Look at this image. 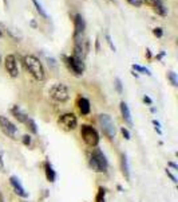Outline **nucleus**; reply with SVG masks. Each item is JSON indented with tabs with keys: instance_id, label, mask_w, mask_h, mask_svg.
<instances>
[{
	"instance_id": "obj_1",
	"label": "nucleus",
	"mask_w": 178,
	"mask_h": 202,
	"mask_svg": "<svg viewBox=\"0 0 178 202\" xmlns=\"http://www.w3.org/2000/svg\"><path fill=\"white\" fill-rule=\"evenodd\" d=\"M23 63L28 70V73L37 81H43L46 77L44 69H43L42 62L39 61V58H36L35 55H26L23 58Z\"/></svg>"
},
{
	"instance_id": "obj_2",
	"label": "nucleus",
	"mask_w": 178,
	"mask_h": 202,
	"mask_svg": "<svg viewBox=\"0 0 178 202\" xmlns=\"http://www.w3.org/2000/svg\"><path fill=\"white\" fill-rule=\"evenodd\" d=\"M90 167H91L92 171H95V173H105L108 167L106 155L103 154L101 150H98V148L92 152L91 158H90Z\"/></svg>"
},
{
	"instance_id": "obj_3",
	"label": "nucleus",
	"mask_w": 178,
	"mask_h": 202,
	"mask_svg": "<svg viewBox=\"0 0 178 202\" xmlns=\"http://www.w3.org/2000/svg\"><path fill=\"white\" fill-rule=\"evenodd\" d=\"M80 135H82V139L87 146H90V147H96V146H98L99 135H98V132H96V129L92 128L91 125L83 124V125L80 127Z\"/></svg>"
},
{
	"instance_id": "obj_4",
	"label": "nucleus",
	"mask_w": 178,
	"mask_h": 202,
	"mask_svg": "<svg viewBox=\"0 0 178 202\" xmlns=\"http://www.w3.org/2000/svg\"><path fill=\"white\" fill-rule=\"evenodd\" d=\"M48 94L56 102H64L70 98V93H68L67 86L63 85V84H55V85H52L48 91Z\"/></svg>"
},
{
	"instance_id": "obj_5",
	"label": "nucleus",
	"mask_w": 178,
	"mask_h": 202,
	"mask_svg": "<svg viewBox=\"0 0 178 202\" xmlns=\"http://www.w3.org/2000/svg\"><path fill=\"white\" fill-rule=\"evenodd\" d=\"M99 124H101V127H102L103 133H105L108 139L115 138L117 131H115V124H114V121H112L111 116H108V115H106V113L99 115Z\"/></svg>"
},
{
	"instance_id": "obj_6",
	"label": "nucleus",
	"mask_w": 178,
	"mask_h": 202,
	"mask_svg": "<svg viewBox=\"0 0 178 202\" xmlns=\"http://www.w3.org/2000/svg\"><path fill=\"white\" fill-rule=\"evenodd\" d=\"M58 123L59 125H62L67 131H73L78 125V119L74 113H64L60 115V117L58 119Z\"/></svg>"
},
{
	"instance_id": "obj_7",
	"label": "nucleus",
	"mask_w": 178,
	"mask_h": 202,
	"mask_svg": "<svg viewBox=\"0 0 178 202\" xmlns=\"http://www.w3.org/2000/svg\"><path fill=\"white\" fill-rule=\"evenodd\" d=\"M66 63H67V66L70 67L71 71H73L75 76H82L83 74V71H84L83 60H78V58H75L73 55V57L66 58Z\"/></svg>"
},
{
	"instance_id": "obj_8",
	"label": "nucleus",
	"mask_w": 178,
	"mask_h": 202,
	"mask_svg": "<svg viewBox=\"0 0 178 202\" xmlns=\"http://www.w3.org/2000/svg\"><path fill=\"white\" fill-rule=\"evenodd\" d=\"M0 128H2V131L7 136H9V138H12V139H16V132H18L16 127H15L5 116H0Z\"/></svg>"
},
{
	"instance_id": "obj_9",
	"label": "nucleus",
	"mask_w": 178,
	"mask_h": 202,
	"mask_svg": "<svg viewBox=\"0 0 178 202\" xmlns=\"http://www.w3.org/2000/svg\"><path fill=\"white\" fill-rule=\"evenodd\" d=\"M4 65H5V69L9 73L11 77H18L19 74V70H18V62H16V58L15 55L9 54L5 57V61H4Z\"/></svg>"
},
{
	"instance_id": "obj_10",
	"label": "nucleus",
	"mask_w": 178,
	"mask_h": 202,
	"mask_svg": "<svg viewBox=\"0 0 178 202\" xmlns=\"http://www.w3.org/2000/svg\"><path fill=\"white\" fill-rule=\"evenodd\" d=\"M145 3L147 5L153 8L155 12H157L158 15H162V16H165V15L167 14V10L166 7L163 5V3H162V0H145Z\"/></svg>"
},
{
	"instance_id": "obj_11",
	"label": "nucleus",
	"mask_w": 178,
	"mask_h": 202,
	"mask_svg": "<svg viewBox=\"0 0 178 202\" xmlns=\"http://www.w3.org/2000/svg\"><path fill=\"white\" fill-rule=\"evenodd\" d=\"M9 183H11V186L14 187L15 193H16L19 197H23V198H27L28 197V193L24 190V187L21 186L20 181H19L16 176H11V178H9Z\"/></svg>"
},
{
	"instance_id": "obj_12",
	"label": "nucleus",
	"mask_w": 178,
	"mask_h": 202,
	"mask_svg": "<svg viewBox=\"0 0 178 202\" xmlns=\"http://www.w3.org/2000/svg\"><path fill=\"white\" fill-rule=\"evenodd\" d=\"M74 27H75V33H74V36L75 35H82L84 29H86V23H84V19L80 14H76L74 18Z\"/></svg>"
},
{
	"instance_id": "obj_13",
	"label": "nucleus",
	"mask_w": 178,
	"mask_h": 202,
	"mask_svg": "<svg viewBox=\"0 0 178 202\" xmlns=\"http://www.w3.org/2000/svg\"><path fill=\"white\" fill-rule=\"evenodd\" d=\"M44 171H46V178L48 182H55L56 179V173L54 170V167H52V164L50 163L48 160L44 162Z\"/></svg>"
},
{
	"instance_id": "obj_14",
	"label": "nucleus",
	"mask_w": 178,
	"mask_h": 202,
	"mask_svg": "<svg viewBox=\"0 0 178 202\" xmlns=\"http://www.w3.org/2000/svg\"><path fill=\"white\" fill-rule=\"evenodd\" d=\"M121 113H122V117H123V120L126 121L129 125L133 124V119H131V112L129 109V107H127V104L125 101L121 102Z\"/></svg>"
},
{
	"instance_id": "obj_15",
	"label": "nucleus",
	"mask_w": 178,
	"mask_h": 202,
	"mask_svg": "<svg viewBox=\"0 0 178 202\" xmlns=\"http://www.w3.org/2000/svg\"><path fill=\"white\" fill-rule=\"evenodd\" d=\"M121 170L123 173V175L126 176V179H130V166H129V160H127L126 154H122L121 156Z\"/></svg>"
},
{
	"instance_id": "obj_16",
	"label": "nucleus",
	"mask_w": 178,
	"mask_h": 202,
	"mask_svg": "<svg viewBox=\"0 0 178 202\" xmlns=\"http://www.w3.org/2000/svg\"><path fill=\"white\" fill-rule=\"evenodd\" d=\"M78 107H79V111L82 115H89L90 113V101L87 100L86 97H80L78 100Z\"/></svg>"
},
{
	"instance_id": "obj_17",
	"label": "nucleus",
	"mask_w": 178,
	"mask_h": 202,
	"mask_svg": "<svg viewBox=\"0 0 178 202\" xmlns=\"http://www.w3.org/2000/svg\"><path fill=\"white\" fill-rule=\"evenodd\" d=\"M12 115H14L15 119H16L19 123H24V124H26V121H27V119H28V116L20 109V108L18 107V105H15V107L12 108Z\"/></svg>"
},
{
	"instance_id": "obj_18",
	"label": "nucleus",
	"mask_w": 178,
	"mask_h": 202,
	"mask_svg": "<svg viewBox=\"0 0 178 202\" xmlns=\"http://www.w3.org/2000/svg\"><path fill=\"white\" fill-rule=\"evenodd\" d=\"M32 3H34V5H35V8H36V11L39 12V15L40 16H43L44 19H48V15H47V12L44 11V8L42 7V4H40L37 0H32Z\"/></svg>"
},
{
	"instance_id": "obj_19",
	"label": "nucleus",
	"mask_w": 178,
	"mask_h": 202,
	"mask_svg": "<svg viewBox=\"0 0 178 202\" xmlns=\"http://www.w3.org/2000/svg\"><path fill=\"white\" fill-rule=\"evenodd\" d=\"M26 124H27V127L32 131V133H37V128H36V123L34 121L31 117H28L27 121H26Z\"/></svg>"
},
{
	"instance_id": "obj_20",
	"label": "nucleus",
	"mask_w": 178,
	"mask_h": 202,
	"mask_svg": "<svg viewBox=\"0 0 178 202\" xmlns=\"http://www.w3.org/2000/svg\"><path fill=\"white\" fill-rule=\"evenodd\" d=\"M167 78L170 80V82H171V85H173V86H177L178 85L177 74L174 73V71H169V73H167Z\"/></svg>"
},
{
	"instance_id": "obj_21",
	"label": "nucleus",
	"mask_w": 178,
	"mask_h": 202,
	"mask_svg": "<svg viewBox=\"0 0 178 202\" xmlns=\"http://www.w3.org/2000/svg\"><path fill=\"white\" fill-rule=\"evenodd\" d=\"M133 69L135 70V71H139V73H142V74H147V76H151V73H150L149 69H146V67H143V66H139V65H133Z\"/></svg>"
},
{
	"instance_id": "obj_22",
	"label": "nucleus",
	"mask_w": 178,
	"mask_h": 202,
	"mask_svg": "<svg viewBox=\"0 0 178 202\" xmlns=\"http://www.w3.org/2000/svg\"><path fill=\"white\" fill-rule=\"evenodd\" d=\"M105 195H106L105 189H102V187H101V189L98 190V194H96V202H106Z\"/></svg>"
},
{
	"instance_id": "obj_23",
	"label": "nucleus",
	"mask_w": 178,
	"mask_h": 202,
	"mask_svg": "<svg viewBox=\"0 0 178 202\" xmlns=\"http://www.w3.org/2000/svg\"><path fill=\"white\" fill-rule=\"evenodd\" d=\"M166 174H167V176H170V179H171V181H173L174 183H177V182H178V178H177L176 175H174L173 173H171V170L169 169V167L166 169Z\"/></svg>"
},
{
	"instance_id": "obj_24",
	"label": "nucleus",
	"mask_w": 178,
	"mask_h": 202,
	"mask_svg": "<svg viewBox=\"0 0 178 202\" xmlns=\"http://www.w3.org/2000/svg\"><path fill=\"white\" fill-rule=\"evenodd\" d=\"M115 88H117V92L118 93H122V82H121V80L119 78H115Z\"/></svg>"
},
{
	"instance_id": "obj_25",
	"label": "nucleus",
	"mask_w": 178,
	"mask_h": 202,
	"mask_svg": "<svg viewBox=\"0 0 178 202\" xmlns=\"http://www.w3.org/2000/svg\"><path fill=\"white\" fill-rule=\"evenodd\" d=\"M153 34H154L155 36H158V38H161L162 34H163V31H162V29H159V27H157V29L153 30Z\"/></svg>"
},
{
	"instance_id": "obj_26",
	"label": "nucleus",
	"mask_w": 178,
	"mask_h": 202,
	"mask_svg": "<svg viewBox=\"0 0 178 202\" xmlns=\"http://www.w3.org/2000/svg\"><path fill=\"white\" fill-rule=\"evenodd\" d=\"M153 124L155 125V131H157V132L159 133V135H162V131H161V124H159L157 120H153Z\"/></svg>"
},
{
	"instance_id": "obj_27",
	"label": "nucleus",
	"mask_w": 178,
	"mask_h": 202,
	"mask_svg": "<svg viewBox=\"0 0 178 202\" xmlns=\"http://www.w3.org/2000/svg\"><path fill=\"white\" fill-rule=\"evenodd\" d=\"M121 132H122V135L125 136V139H127V140H130V132L127 131V129L125 128V127H123V128L121 129Z\"/></svg>"
},
{
	"instance_id": "obj_28",
	"label": "nucleus",
	"mask_w": 178,
	"mask_h": 202,
	"mask_svg": "<svg viewBox=\"0 0 178 202\" xmlns=\"http://www.w3.org/2000/svg\"><path fill=\"white\" fill-rule=\"evenodd\" d=\"M23 143L26 146H30L31 144V136L30 135H24L23 136Z\"/></svg>"
},
{
	"instance_id": "obj_29",
	"label": "nucleus",
	"mask_w": 178,
	"mask_h": 202,
	"mask_svg": "<svg viewBox=\"0 0 178 202\" xmlns=\"http://www.w3.org/2000/svg\"><path fill=\"white\" fill-rule=\"evenodd\" d=\"M127 2H129L131 5H135V7H139V5L142 4V2H141V0H127Z\"/></svg>"
},
{
	"instance_id": "obj_30",
	"label": "nucleus",
	"mask_w": 178,
	"mask_h": 202,
	"mask_svg": "<svg viewBox=\"0 0 178 202\" xmlns=\"http://www.w3.org/2000/svg\"><path fill=\"white\" fill-rule=\"evenodd\" d=\"M106 39H107V43H108V45H110L111 50H114V51H115V46L112 45V42H111V38H110V35H108V34H106Z\"/></svg>"
},
{
	"instance_id": "obj_31",
	"label": "nucleus",
	"mask_w": 178,
	"mask_h": 202,
	"mask_svg": "<svg viewBox=\"0 0 178 202\" xmlns=\"http://www.w3.org/2000/svg\"><path fill=\"white\" fill-rule=\"evenodd\" d=\"M169 167H171V169L174 170V171H178V166L176 163H174V162H169V164H167Z\"/></svg>"
},
{
	"instance_id": "obj_32",
	"label": "nucleus",
	"mask_w": 178,
	"mask_h": 202,
	"mask_svg": "<svg viewBox=\"0 0 178 202\" xmlns=\"http://www.w3.org/2000/svg\"><path fill=\"white\" fill-rule=\"evenodd\" d=\"M47 61H48V65H51V66L55 69V67H56V63H55V60H54V58H47Z\"/></svg>"
},
{
	"instance_id": "obj_33",
	"label": "nucleus",
	"mask_w": 178,
	"mask_h": 202,
	"mask_svg": "<svg viewBox=\"0 0 178 202\" xmlns=\"http://www.w3.org/2000/svg\"><path fill=\"white\" fill-rule=\"evenodd\" d=\"M143 101H145V102H147L149 105H151V104H153V100H151V98L149 97V96H146V94L143 96Z\"/></svg>"
},
{
	"instance_id": "obj_34",
	"label": "nucleus",
	"mask_w": 178,
	"mask_h": 202,
	"mask_svg": "<svg viewBox=\"0 0 178 202\" xmlns=\"http://www.w3.org/2000/svg\"><path fill=\"white\" fill-rule=\"evenodd\" d=\"M0 170L4 171V164H3V152H0Z\"/></svg>"
},
{
	"instance_id": "obj_35",
	"label": "nucleus",
	"mask_w": 178,
	"mask_h": 202,
	"mask_svg": "<svg viewBox=\"0 0 178 202\" xmlns=\"http://www.w3.org/2000/svg\"><path fill=\"white\" fill-rule=\"evenodd\" d=\"M0 202H4V198H3V195H2V193H0Z\"/></svg>"
},
{
	"instance_id": "obj_36",
	"label": "nucleus",
	"mask_w": 178,
	"mask_h": 202,
	"mask_svg": "<svg viewBox=\"0 0 178 202\" xmlns=\"http://www.w3.org/2000/svg\"><path fill=\"white\" fill-rule=\"evenodd\" d=\"M0 38H2V30H0Z\"/></svg>"
},
{
	"instance_id": "obj_37",
	"label": "nucleus",
	"mask_w": 178,
	"mask_h": 202,
	"mask_svg": "<svg viewBox=\"0 0 178 202\" xmlns=\"http://www.w3.org/2000/svg\"><path fill=\"white\" fill-rule=\"evenodd\" d=\"M0 62H2V55H0Z\"/></svg>"
},
{
	"instance_id": "obj_38",
	"label": "nucleus",
	"mask_w": 178,
	"mask_h": 202,
	"mask_svg": "<svg viewBox=\"0 0 178 202\" xmlns=\"http://www.w3.org/2000/svg\"><path fill=\"white\" fill-rule=\"evenodd\" d=\"M20 202H27V201H20Z\"/></svg>"
},
{
	"instance_id": "obj_39",
	"label": "nucleus",
	"mask_w": 178,
	"mask_h": 202,
	"mask_svg": "<svg viewBox=\"0 0 178 202\" xmlns=\"http://www.w3.org/2000/svg\"><path fill=\"white\" fill-rule=\"evenodd\" d=\"M3 2H5V0H3Z\"/></svg>"
}]
</instances>
